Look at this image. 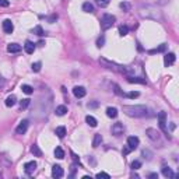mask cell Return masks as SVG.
<instances>
[{"mask_svg": "<svg viewBox=\"0 0 179 179\" xmlns=\"http://www.w3.org/2000/svg\"><path fill=\"white\" fill-rule=\"evenodd\" d=\"M55 134L59 138H63L64 136H66V127H64V126H59V127H56Z\"/></svg>", "mask_w": 179, "mask_h": 179, "instance_id": "obj_20", "label": "cell"}, {"mask_svg": "<svg viewBox=\"0 0 179 179\" xmlns=\"http://www.w3.org/2000/svg\"><path fill=\"white\" fill-rule=\"evenodd\" d=\"M143 155H144V158H147L148 161L152 158V154H151V151H148V150H143V152H141Z\"/></svg>", "mask_w": 179, "mask_h": 179, "instance_id": "obj_39", "label": "cell"}, {"mask_svg": "<svg viewBox=\"0 0 179 179\" xmlns=\"http://www.w3.org/2000/svg\"><path fill=\"white\" fill-rule=\"evenodd\" d=\"M146 134H147V137L150 138L151 141H158V140H160V133L157 132L155 129L148 127L147 130H146Z\"/></svg>", "mask_w": 179, "mask_h": 179, "instance_id": "obj_7", "label": "cell"}, {"mask_svg": "<svg viewBox=\"0 0 179 179\" xmlns=\"http://www.w3.org/2000/svg\"><path fill=\"white\" fill-rule=\"evenodd\" d=\"M21 45H18V43H9L7 45V52L9 53H18V52H21Z\"/></svg>", "mask_w": 179, "mask_h": 179, "instance_id": "obj_15", "label": "cell"}, {"mask_svg": "<svg viewBox=\"0 0 179 179\" xmlns=\"http://www.w3.org/2000/svg\"><path fill=\"white\" fill-rule=\"evenodd\" d=\"M138 143H140L138 137H136V136H130V137L127 138V147L133 151V150H136V148L138 147Z\"/></svg>", "mask_w": 179, "mask_h": 179, "instance_id": "obj_11", "label": "cell"}, {"mask_svg": "<svg viewBox=\"0 0 179 179\" xmlns=\"http://www.w3.org/2000/svg\"><path fill=\"white\" fill-rule=\"evenodd\" d=\"M41 67H42V63L41 62H35V63H32V71H35V73H38V71H41Z\"/></svg>", "mask_w": 179, "mask_h": 179, "instance_id": "obj_34", "label": "cell"}, {"mask_svg": "<svg viewBox=\"0 0 179 179\" xmlns=\"http://www.w3.org/2000/svg\"><path fill=\"white\" fill-rule=\"evenodd\" d=\"M32 32H34L35 35H38V37H43V35H45V31H43V28H42L41 25H37V27L32 29Z\"/></svg>", "mask_w": 179, "mask_h": 179, "instance_id": "obj_30", "label": "cell"}, {"mask_svg": "<svg viewBox=\"0 0 179 179\" xmlns=\"http://www.w3.org/2000/svg\"><path fill=\"white\" fill-rule=\"evenodd\" d=\"M37 169V162L35 161H29V162H25V165H24V171H25V174L27 175H32Z\"/></svg>", "mask_w": 179, "mask_h": 179, "instance_id": "obj_8", "label": "cell"}, {"mask_svg": "<svg viewBox=\"0 0 179 179\" xmlns=\"http://www.w3.org/2000/svg\"><path fill=\"white\" fill-rule=\"evenodd\" d=\"M123 112L130 118H146L150 110L144 105H123Z\"/></svg>", "mask_w": 179, "mask_h": 179, "instance_id": "obj_2", "label": "cell"}, {"mask_svg": "<svg viewBox=\"0 0 179 179\" xmlns=\"http://www.w3.org/2000/svg\"><path fill=\"white\" fill-rule=\"evenodd\" d=\"M15 104H17V96L15 95H9L6 98V106L11 108V106H14Z\"/></svg>", "mask_w": 179, "mask_h": 179, "instance_id": "obj_18", "label": "cell"}, {"mask_svg": "<svg viewBox=\"0 0 179 179\" xmlns=\"http://www.w3.org/2000/svg\"><path fill=\"white\" fill-rule=\"evenodd\" d=\"M71 157H73V161H74V162H76L77 165H80V166H81V164H80V158H78V157L76 155L74 152H71Z\"/></svg>", "mask_w": 179, "mask_h": 179, "instance_id": "obj_43", "label": "cell"}, {"mask_svg": "<svg viewBox=\"0 0 179 179\" xmlns=\"http://www.w3.org/2000/svg\"><path fill=\"white\" fill-rule=\"evenodd\" d=\"M29 104H31V99H28V98H25V99H23V101L20 102V109H27L28 106H29Z\"/></svg>", "mask_w": 179, "mask_h": 179, "instance_id": "obj_33", "label": "cell"}, {"mask_svg": "<svg viewBox=\"0 0 179 179\" xmlns=\"http://www.w3.org/2000/svg\"><path fill=\"white\" fill-rule=\"evenodd\" d=\"M175 59H176L175 53H172V52L166 53V55L164 56V64H165V67H169V66H172V64L175 63Z\"/></svg>", "mask_w": 179, "mask_h": 179, "instance_id": "obj_12", "label": "cell"}, {"mask_svg": "<svg viewBox=\"0 0 179 179\" xmlns=\"http://www.w3.org/2000/svg\"><path fill=\"white\" fill-rule=\"evenodd\" d=\"M127 81L129 83H136V84H147V81L144 78H140V77H133V76H127Z\"/></svg>", "mask_w": 179, "mask_h": 179, "instance_id": "obj_17", "label": "cell"}, {"mask_svg": "<svg viewBox=\"0 0 179 179\" xmlns=\"http://www.w3.org/2000/svg\"><path fill=\"white\" fill-rule=\"evenodd\" d=\"M31 152L34 154V157H42L41 148H39V146H37V144H32L31 146Z\"/></svg>", "mask_w": 179, "mask_h": 179, "instance_id": "obj_21", "label": "cell"}, {"mask_svg": "<svg viewBox=\"0 0 179 179\" xmlns=\"http://www.w3.org/2000/svg\"><path fill=\"white\" fill-rule=\"evenodd\" d=\"M10 1L9 0H0V7H9Z\"/></svg>", "mask_w": 179, "mask_h": 179, "instance_id": "obj_42", "label": "cell"}, {"mask_svg": "<svg viewBox=\"0 0 179 179\" xmlns=\"http://www.w3.org/2000/svg\"><path fill=\"white\" fill-rule=\"evenodd\" d=\"M96 4L99 6V7H106V6L109 4V0H96Z\"/></svg>", "mask_w": 179, "mask_h": 179, "instance_id": "obj_38", "label": "cell"}, {"mask_svg": "<svg viewBox=\"0 0 179 179\" xmlns=\"http://www.w3.org/2000/svg\"><path fill=\"white\" fill-rule=\"evenodd\" d=\"M73 94L76 98H83V96H85L87 91H85V88L81 87V85H76V87L73 88Z\"/></svg>", "mask_w": 179, "mask_h": 179, "instance_id": "obj_13", "label": "cell"}, {"mask_svg": "<svg viewBox=\"0 0 179 179\" xmlns=\"http://www.w3.org/2000/svg\"><path fill=\"white\" fill-rule=\"evenodd\" d=\"M66 112H67V106H64V105H59L57 108H56V110H55V113L57 116L66 115Z\"/></svg>", "mask_w": 179, "mask_h": 179, "instance_id": "obj_23", "label": "cell"}, {"mask_svg": "<svg viewBox=\"0 0 179 179\" xmlns=\"http://www.w3.org/2000/svg\"><path fill=\"white\" fill-rule=\"evenodd\" d=\"M24 51H25V53H28V55L34 53V51H35V43L31 41H27L25 45H24Z\"/></svg>", "mask_w": 179, "mask_h": 179, "instance_id": "obj_16", "label": "cell"}, {"mask_svg": "<svg viewBox=\"0 0 179 179\" xmlns=\"http://www.w3.org/2000/svg\"><path fill=\"white\" fill-rule=\"evenodd\" d=\"M102 143V136L99 133H96L95 136H94V140H92V147L94 148H96L99 144Z\"/></svg>", "mask_w": 179, "mask_h": 179, "instance_id": "obj_22", "label": "cell"}, {"mask_svg": "<svg viewBox=\"0 0 179 179\" xmlns=\"http://www.w3.org/2000/svg\"><path fill=\"white\" fill-rule=\"evenodd\" d=\"M85 122H87L91 127H95L96 124H98V122H96V119L94 118V116H91V115H88L87 118H85Z\"/></svg>", "mask_w": 179, "mask_h": 179, "instance_id": "obj_27", "label": "cell"}, {"mask_svg": "<svg viewBox=\"0 0 179 179\" xmlns=\"http://www.w3.org/2000/svg\"><path fill=\"white\" fill-rule=\"evenodd\" d=\"M56 20H57V15H56V14H52L51 17L48 18V21H49V23H55Z\"/></svg>", "mask_w": 179, "mask_h": 179, "instance_id": "obj_44", "label": "cell"}, {"mask_svg": "<svg viewBox=\"0 0 179 179\" xmlns=\"http://www.w3.org/2000/svg\"><path fill=\"white\" fill-rule=\"evenodd\" d=\"M162 175L165 176V178H174V172H172V169H171L169 166H166V165H162Z\"/></svg>", "mask_w": 179, "mask_h": 179, "instance_id": "obj_19", "label": "cell"}, {"mask_svg": "<svg viewBox=\"0 0 179 179\" xmlns=\"http://www.w3.org/2000/svg\"><path fill=\"white\" fill-rule=\"evenodd\" d=\"M138 95H140V92H138V91H132V92H129V94H127L129 98H137Z\"/></svg>", "mask_w": 179, "mask_h": 179, "instance_id": "obj_40", "label": "cell"}, {"mask_svg": "<svg viewBox=\"0 0 179 179\" xmlns=\"http://www.w3.org/2000/svg\"><path fill=\"white\" fill-rule=\"evenodd\" d=\"M113 88H115V90H113V91H115V94H118V95H120V96L124 95V92L120 90V87L118 85V84H113Z\"/></svg>", "mask_w": 179, "mask_h": 179, "instance_id": "obj_37", "label": "cell"}, {"mask_svg": "<svg viewBox=\"0 0 179 179\" xmlns=\"http://www.w3.org/2000/svg\"><path fill=\"white\" fill-rule=\"evenodd\" d=\"M76 175V165H71V174H70V178H74Z\"/></svg>", "mask_w": 179, "mask_h": 179, "instance_id": "obj_46", "label": "cell"}, {"mask_svg": "<svg viewBox=\"0 0 179 179\" xmlns=\"http://www.w3.org/2000/svg\"><path fill=\"white\" fill-rule=\"evenodd\" d=\"M115 21H116L115 15L105 13L104 15H102V18H101V28H102V29H109V28L115 24Z\"/></svg>", "mask_w": 179, "mask_h": 179, "instance_id": "obj_4", "label": "cell"}, {"mask_svg": "<svg viewBox=\"0 0 179 179\" xmlns=\"http://www.w3.org/2000/svg\"><path fill=\"white\" fill-rule=\"evenodd\" d=\"M110 132H112V134L115 136V137H119V136H122V134L124 133V126L123 123H120V122H116V123L112 124V129H110Z\"/></svg>", "mask_w": 179, "mask_h": 179, "instance_id": "obj_6", "label": "cell"}, {"mask_svg": "<svg viewBox=\"0 0 179 179\" xmlns=\"http://www.w3.org/2000/svg\"><path fill=\"white\" fill-rule=\"evenodd\" d=\"M130 166H132V169H133V171H136V169H138V168H141V162L136 160V161L132 162V165H130Z\"/></svg>", "mask_w": 179, "mask_h": 179, "instance_id": "obj_36", "label": "cell"}, {"mask_svg": "<svg viewBox=\"0 0 179 179\" xmlns=\"http://www.w3.org/2000/svg\"><path fill=\"white\" fill-rule=\"evenodd\" d=\"M138 14L141 18L146 20H154V21H162V11L157 6H141L138 9Z\"/></svg>", "mask_w": 179, "mask_h": 179, "instance_id": "obj_1", "label": "cell"}, {"mask_svg": "<svg viewBox=\"0 0 179 179\" xmlns=\"http://www.w3.org/2000/svg\"><path fill=\"white\" fill-rule=\"evenodd\" d=\"M3 31H4L6 34H11V32L14 31V25L10 20H4V21H3Z\"/></svg>", "mask_w": 179, "mask_h": 179, "instance_id": "obj_14", "label": "cell"}, {"mask_svg": "<svg viewBox=\"0 0 179 179\" xmlns=\"http://www.w3.org/2000/svg\"><path fill=\"white\" fill-rule=\"evenodd\" d=\"M106 115L113 119V118H116V116H118V109H116V108H112V106H109V108L106 109Z\"/></svg>", "mask_w": 179, "mask_h": 179, "instance_id": "obj_26", "label": "cell"}, {"mask_svg": "<svg viewBox=\"0 0 179 179\" xmlns=\"http://www.w3.org/2000/svg\"><path fill=\"white\" fill-rule=\"evenodd\" d=\"M129 34V27L127 25H120L119 27V35L120 37H126Z\"/></svg>", "mask_w": 179, "mask_h": 179, "instance_id": "obj_31", "label": "cell"}, {"mask_svg": "<svg viewBox=\"0 0 179 179\" xmlns=\"http://www.w3.org/2000/svg\"><path fill=\"white\" fill-rule=\"evenodd\" d=\"M28 124H29V123H28L27 119L21 120V122H20V124L15 127V133H17V134H24L28 130Z\"/></svg>", "mask_w": 179, "mask_h": 179, "instance_id": "obj_9", "label": "cell"}, {"mask_svg": "<svg viewBox=\"0 0 179 179\" xmlns=\"http://www.w3.org/2000/svg\"><path fill=\"white\" fill-rule=\"evenodd\" d=\"M96 178H105V179H109L110 176L108 174H105V172H98L96 174Z\"/></svg>", "mask_w": 179, "mask_h": 179, "instance_id": "obj_41", "label": "cell"}, {"mask_svg": "<svg viewBox=\"0 0 179 179\" xmlns=\"http://www.w3.org/2000/svg\"><path fill=\"white\" fill-rule=\"evenodd\" d=\"M119 7L122 10H123L124 13H127V11H130V9H132V6H130V3H127V1H122L119 4Z\"/></svg>", "mask_w": 179, "mask_h": 179, "instance_id": "obj_32", "label": "cell"}, {"mask_svg": "<svg viewBox=\"0 0 179 179\" xmlns=\"http://www.w3.org/2000/svg\"><path fill=\"white\" fill-rule=\"evenodd\" d=\"M98 102H88V108H96Z\"/></svg>", "mask_w": 179, "mask_h": 179, "instance_id": "obj_47", "label": "cell"}, {"mask_svg": "<svg viewBox=\"0 0 179 179\" xmlns=\"http://www.w3.org/2000/svg\"><path fill=\"white\" fill-rule=\"evenodd\" d=\"M148 178L150 179H158V174H150L148 175Z\"/></svg>", "mask_w": 179, "mask_h": 179, "instance_id": "obj_48", "label": "cell"}, {"mask_svg": "<svg viewBox=\"0 0 179 179\" xmlns=\"http://www.w3.org/2000/svg\"><path fill=\"white\" fill-rule=\"evenodd\" d=\"M130 151H132V150H130V148H129L127 146H126V147H124L123 150H122V154H123V155H127V154H129Z\"/></svg>", "mask_w": 179, "mask_h": 179, "instance_id": "obj_45", "label": "cell"}, {"mask_svg": "<svg viewBox=\"0 0 179 179\" xmlns=\"http://www.w3.org/2000/svg\"><path fill=\"white\" fill-rule=\"evenodd\" d=\"M166 49V45L165 43H162V45H160L157 49H151V51H148V53L150 55H154V53H160V52H164Z\"/></svg>", "mask_w": 179, "mask_h": 179, "instance_id": "obj_28", "label": "cell"}, {"mask_svg": "<svg viewBox=\"0 0 179 179\" xmlns=\"http://www.w3.org/2000/svg\"><path fill=\"white\" fill-rule=\"evenodd\" d=\"M55 157L56 158H59V160H63L64 158V151L62 147H56L55 148Z\"/></svg>", "mask_w": 179, "mask_h": 179, "instance_id": "obj_29", "label": "cell"}, {"mask_svg": "<svg viewBox=\"0 0 179 179\" xmlns=\"http://www.w3.org/2000/svg\"><path fill=\"white\" fill-rule=\"evenodd\" d=\"M99 64H102L105 69L108 70H112V71H115V73H123V74H127L129 70L124 67V66H122V64H118L115 63V62H110V60L105 59V57H99Z\"/></svg>", "mask_w": 179, "mask_h": 179, "instance_id": "obj_3", "label": "cell"}, {"mask_svg": "<svg viewBox=\"0 0 179 179\" xmlns=\"http://www.w3.org/2000/svg\"><path fill=\"white\" fill-rule=\"evenodd\" d=\"M21 91H23L24 94H27V95H31L32 92H34V88H32L31 85H28V84H23V85H21Z\"/></svg>", "mask_w": 179, "mask_h": 179, "instance_id": "obj_25", "label": "cell"}, {"mask_svg": "<svg viewBox=\"0 0 179 179\" xmlns=\"http://www.w3.org/2000/svg\"><path fill=\"white\" fill-rule=\"evenodd\" d=\"M63 175H64V171L60 165H53L52 166V176H53V178H56V179L63 178Z\"/></svg>", "mask_w": 179, "mask_h": 179, "instance_id": "obj_10", "label": "cell"}, {"mask_svg": "<svg viewBox=\"0 0 179 179\" xmlns=\"http://www.w3.org/2000/svg\"><path fill=\"white\" fill-rule=\"evenodd\" d=\"M158 123H160V129L164 132L168 140H171V136L168 134V129H166V113L165 112H160L158 113Z\"/></svg>", "mask_w": 179, "mask_h": 179, "instance_id": "obj_5", "label": "cell"}, {"mask_svg": "<svg viewBox=\"0 0 179 179\" xmlns=\"http://www.w3.org/2000/svg\"><path fill=\"white\" fill-rule=\"evenodd\" d=\"M83 11L84 13H94V6L90 1H85L83 3Z\"/></svg>", "mask_w": 179, "mask_h": 179, "instance_id": "obj_24", "label": "cell"}, {"mask_svg": "<svg viewBox=\"0 0 179 179\" xmlns=\"http://www.w3.org/2000/svg\"><path fill=\"white\" fill-rule=\"evenodd\" d=\"M104 45H105V37H104V35H101V37L96 39V46H98V48H102Z\"/></svg>", "mask_w": 179, "mask_h": 179, "instance_id": "obj_35", "label": "cell"}, {"mask_svg": "<svg viewBox=\"0 0 179 179\" xmlns=\"http://www.w3.org/2000/svg\"><path fill=\"white\" fill-rule=\"evenodd\" d=\"M38 45H39V46H43V45H45V41H39V42H38Z\"/></svg>", "mask_w": 179, "mask_h": 179, "instance_id": "obj_49", "label": "cell"}]
</instances>
